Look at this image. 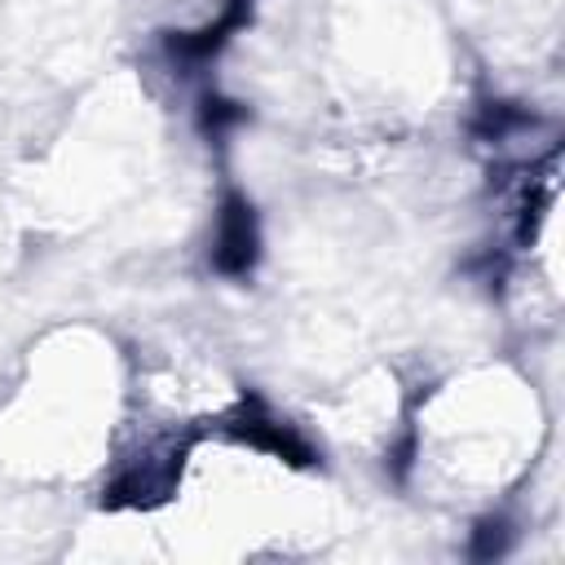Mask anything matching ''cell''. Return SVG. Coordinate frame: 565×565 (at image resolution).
I'll list each match as a JSON object with an SVG mask.
<instances>
[{
	"mask_svg": "<svg viewBox=\"0 0 565 565\" xmlns=\"http://www.w3.org/2000/svg\"><path fill=\"white\" fill-rule=\"evenodd\" d=\"M146 516L172 556L252 561L313 547L331 530V499L318 459L247 406L181 446Z\"/></svg>",
	"mask_w": 565,
	"mask_h": 565,
	"instance_id": "cell-1",
	"label": "cell"
},
{
	"mask_svg": "<svg viewBox=\"0 0 565 565\" xmlns=\"http://www.w3.org/2000/svg\"><path fill=\"white\" fill-rule=\"evenodd\" d=\"M252 0H141L150 26L172 49H212V40L230 35V26L247 13Z\"/></svg>",
	"mask_w": 565,
	"mask_h": 565,
	"instance_id": "cell-5",
	"label": "cell"
},
{
	"mask_svg": "<svg viewBox=\"0 0 565 565\" xmlns=\"http://www.w3.org/2000/svg\"><path fill=\"white\" fill-rule=\"evenodd\" d=\"M132 419V353L93 322L49 327L0 393V463L49 490L106 486Z\"/></svg>",
	"mask_w": 565,
	"mask_h": 565,
	"instance_id": "cell-3",
	"label": "cell"
},
{
	"mask_svg": "<svg viewBox=\"0 0 565 565\" xmlns=\"http://www.w3.org/2000/svg\"><path fill=\"white\" fill-rule=\"evenodd\" d=\"M318 71L340 110L402 128L446 102L455 53L424 0H331L318 18Z\"/></svg>",
	"mask_w": 565,
	"mask_h": 565,
	"instance_id": "cell-4",
	"label": "cell"
},
{
	"mask_svg": "<svg viewBox=\"0 0 565 565\" xmlns=\"http://www.w3.org/2000/svg\"><path fill=\"white\" fill-rule=\"evenodd\" d=\"M547 433L534 375L503 358H477L411 388L393 459L424 503L486 521L530 490Z\"/></svg>",
	"mask_w": 565,
	"mask_h": 565,
	"instance_id": "cell-2",
	"label": "cell"
}]
</instances>
